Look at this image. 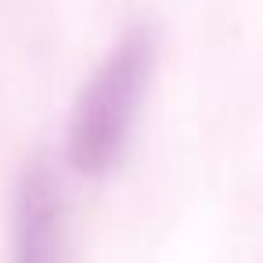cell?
<instances>
[{"label":"cell","instance_id":"1","mask_svg":"<svg viewBox=\"0 0 263 263\" xmlns=\"http://www.w3.org/2000/svg\"><path fill=\"white\" fill-rule=\"evenodd\" d=\"M152 69H155V29L130 26L112 44L94 76L83 83L65 137V159L80 177H105L119 166L144 90L152 83Z\"/></svg>","mask_w":263,"mask_h":263},{"label":"cell","instance_id":"2","mask_svg":"<svg viewBox=\"0 0 263 263\" xmlns=\"http://www.w3.org/2000/svg\"><path fill=\"white\" fill-rule=\"evenodd\" d=\"M65 202L58 177L44 159H29L15 187V252L11 263H62Z\"/></svg>","mask_w":263,"mask_h":263}]
</instances>
